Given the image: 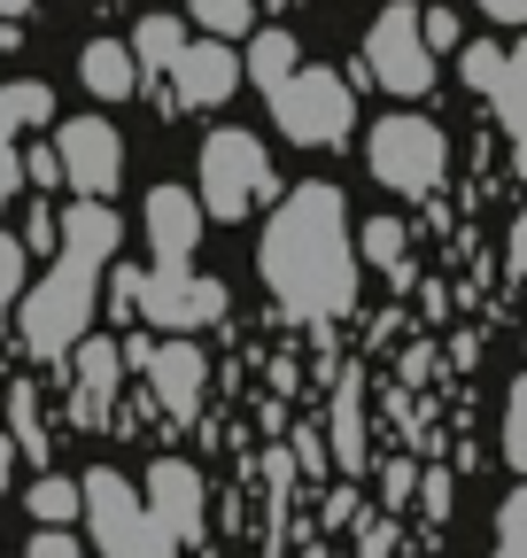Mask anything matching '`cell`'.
<instances>
[{
	"label": "cell",
	"mask_w": 527,
	"mask_h": 558,
	"mask_svg": "<svg viewBox=\"0 0 527 558\" xmlns=\"http://www.w3.org/2000/svg\"><path fill=\"white\" fill-rule=\"evenodd\" d=\"M78 78H86L101 101H124V94H140V62H132L124 39H86V47H78Z\"/></svg>",
	"instance_id": "15"
},
{
	"label": "cell",
	"mask_w": 527,
	"mask_h": 558,
	"mask_svg": "<svg viewBox=\"0 0 527 558\" xmlns=\"http://www.w3.org/2000/svg\"><path fill=\"white\" fill-rule=\"evenodd\" d=\"M9 427H16V442H24V458L39 465V458H47V435H39V396H32V380L9 388Z\"/></svg>",
	"instance_id": "23"
},
{
	"label": "cell",
	"mask_w": 527,
	"mask_h": 558,
	"mask_svg": "<svg viewBox=\"0 0 527 558\" xmlns=\"http://www.w3.org/2000/svg\"><path fill=\"white\" fill-rule=\"evenodd\" d=\"M117 380H124V341H101V333H86V341L71 349V418H78L86 435H94V427H109Z\"/></svg>",
	"instance_id": "12"
},
{
	"label": "cell",
	"mask_w": 527,
	"mask_h": 558,
	"mask_svg": "<svg viewBox=\"0 0 527 558\" xmlns=\"http://www.w3.org/2000/svg\"><path fill=\"white\" fill-rule=\"evenodd\" d=\"M101 279H109V256H86V248H54V271L16 303V326H24V349L32 357H71L86 341L94 311H101Z\"/></svg>",
	"instance_id": "3"
},
{
	"label": "cell",
	"mask_w": 527,
	"mask_h": 558,
	"mask_svg": "<svg viewBox=\"0 0 527 558\" xmlns=\"http://www.w3.org/2000/svg\"><path fill=\"white\" fill-rule=\"evenodd\" d=\"M334 458L357 473L365 465V435H357V380H342V403H334Z\"/></svg>",
	"instance_id": "25"
},
{
	"label": "cell",
	"mask_w": 527,
	"mask_h": 558,
	"mask_svg": "<svg viewBox=\"0 0 527 558\" xmlns=\"http://www.w3.org/2000/svg\"><path fill=\"white\" fill-rule=\"evenodd\" d=\"M419 32H427V47H457V24H450V9H427V16H419Z\"/></svg>",
	"instance_id": "33"
},
{
	"label": "cell",
	"mask_w": 527,
	"mask_h": 558,
	"mask_svg": "<svg viewBox=\"0 0 527 558\" xmlns=\"http://www.w3.org/2000/svg\"><path fill=\"white\" fill-rule=\"evenodd\" d=\"M24 179H32V186H62V156H54V148H32V156H24Z\"/></svg>",
	"instance_id": "32"
},
{
	"label": "cell",
	"mask_w": 527,
	"mask_h": 558,
	"mask_svg": "<svg viewBox=\"0 0 527 558\" xmlns=\"http://www.w3.org/2000/svg\"><path fill=\"white\" fill-rule=\"evenodd\" d=\"M24 505H32V520H39V527H78L86 488H78V481H62V473H39V481L24 488Z\"/></svg>",
	"instance_id": "19"
},
{
	"label": "cell",
	"mask_w": 527,
	"mask_h": 558,
	"mask_svg": "<svg viewBox=\"0 0 527 558\" xmlns=\"http://www.w3.org/2000/svg\"><path fill=\"white\" fill-rule=\"evenodd\" d=\"M86 535H94V550L101 558H171L179 543L163 535V520H156V505H148V488H132L117 465H94L86 481Z\"/></svg>",
	"instance_id": "4"
},
{
	"label": "cell",
	"mask_w": 527,
	"mask_h": 558,
	"mask_svg": "<svg viewBox=\"0 0 527 558\" xmlns=\"http://www.w3.org/2000/svg\"><path fill=\"white\" fill-rule=\"evenodd\" d=\"M24 248H62V218H54V209H32V218H24Z\"/></svg>",
	"instance_id": "31"
},
{
	"label": "cell",
	"mask_w": 527,
	"mask_h": 558,
	"mask_svg": "<svg viewBox=\"0 0 527 558\" xmlns=\"http://www.w3.org/2000/svg\"><path fill=\"white\" fill-rule=\"evenodd\" d=\"M457 70H466L474 94H489V86L504 78V47H466V62H457Z\"/></svg>",
	"instance_id": "29"
},
{
	"label": "cell",
	"mask_w": 527,
	"mask_h": 558,
	"mask_svg": "<svg viewBox=\"0 0 527 558\" xmlns=\"http://www.w3.org/2000/svg\"><path fill=\"white\" fill-rule=\"evenodd\" d=\"M140 226H148L156 264H194V241H203V194H194V186H148Z\"/></svg>",
	"instance_id": "13"
},
{
	"label": "cell",
	"mask_w": 527,
	"mask_h": 558,
	"mask_svg": "<svg viewBox=\"0 0 527 558\" xmlns=\"http://www.w3.org/2000/svg\"><path fill=\"white\" fill-rule=\"evenodd\" d=\"M365 163H372V179H380L388 194H412V202L434 194V179H442V163H450L442 124H427V117H412V109L380 117L372 140H365Z\"/></svg>",
	"instance_id": "7"
},
{
	"label": "cell",
	"mask_w": 527,
	"mask_h": 558,
	"mask_svg": "<svg viewBox=\"0 0 527 558\" xmlns=\"http://www.w3.org/2000/svg\"><path fill=\"white\" fill-rule=\"evenodd\" d=\"M203 186V218H218V226H233V218H248V209L272 194L280 179H272V156H264V140L256 132H241V124H218L210 140H203V171H194Z\"/></svg>",
	"instance_id": "5"
},
{
	"label": "cell",
	"mask_w": 527,
	"mask_h": 558,
	"mask_svg": "<svg viewBox=\"0 0 527 558\" xmlns=\"http://www.w3.org/2000/svg\"><path fill=\"white\" fill-rule=\"evenodd\" d=\"M272 124L295 148H342L357 124V86L334 70H295L287 86H272Z\"/></svg>",
	"instance_id": "6"
},
{
	"label": "cell",
	"mask_w": 527,
	"mask_h": 558,
	"mask_svg": "<svg viewBox=\"0 0 527 558\" xmlns=\"http://www.w3.org/2000/svg\"><path fill=\"white\" fill-rule=\"evenodd\" d=\"M241 70H248L264 94H272V86H287L295 70H303V47H295L287 32H256V39H248V54H241Z\"/></svg>",
	"instance_id": "18"
},
{
	"label": "cell",
	"mask_w": 527,
	"mask_h": 558,
	"mask_svg": "<svg viewBox=\"0 0 527 558\" xmlns=\"http://www.w3.org/2000/svg\"><path fill=\"white\" fill-rule=\"evenodd\" d=\"M357 256H372L380 271H404V226H395V218H372V226L357 233Z\"/></svg>",
	"instance_id": "26"
},
{
	"label": "cell",
	"mask_w": 527,
	"mask_h": 558,
	"mask_svg": "<svg viewBox=\"0 0 527 558\" xmlns=\"http://www.w3.org/2000/svg\"><path fill=\"white\" fill-rule=\"evenodd\" d=\"M489 101H497V117L512 124V140H519V148H527V39L504 54V78L489 86Z\"/></svg>",
	"instance_id": "20"
},
{
	"label": "cell",
	"mask_w": 527,
	"mask_h": 558,
	"mask_svg": "<svg viewBox=\"0 0 527 558\" xmlns=\"http://www.w3.org/2000/svg\"><path fill=\"white\" fill-rule=\"evenodd\" d=\"M54 156H62V186H78L94 202L117 194L124 179V140L109 117H71V124H54Z\"/></svg>",
	"instance_id": "10"
},
{
	"label": "cell",
	"mask_w": 527,
	"mask_h": 558,
	"mask_svg": "<svg viewBox=\"0 0 527 558\" xmlns=\"http://www.w3.org/2000/svg\"><path fill=\"white\" fill-rule=\"evenodd\" d=\"M512 279H519V288H527V209H519V218H512Z\"/></svg>",
	"instance_id": "35"
},
{
	"label": "cell",
	"mask_w": 527,
	"mask_h": 558,
	"mask_svg": "<svg viewBox=\"0 0 527 558\" xmlns=\"http://www.w3.org/2000/svg\"><path fill=\"white\" fill-rule=\"evenodd\" d=\"M186 16L210 39H241V32H256V0H186Z\"/></svg>",
	"instance_id": "21"
},
{
	"label": "cell",
	"mask_w": 527,
	"mask_h": 558,
	"mask_svg": "<svg viewBox=\"0 0 527 558\" xmlns=\"http://www.w3.org/2000/svg\"><path fill=\"white\" fill-rule=\"evenodd\" d=\"M148 505L163 520V535L186 550V543H203V473H194L186 458H156L148 465Z\"/></svg>",
	"instance_id": "14"
},
{
	"label": "cell",
	"mask_w": 527,
	"mask_h": 558,
	"mask_svg": "<svg viewBox=\"0 0 527 558\" xmlns=\"http://www.w3.org/2000/svg\"><path fill=\"white\" fill-rule=\"evenodd\" d=\"M412 488H419V465H388V505H404Z\"/></svg>",
	"instance_id": "36"
},
{
	"label": "cell",
	"mask_w": 527,
	"mask_h": 558,
	"mask_svg": "<svg viewBox=\"0 0 527 558\" xmlns=\"http://www.w3.org/2000/svg\"><path fill=\"white\" fill-rule=\"evenodd\" d=\"M504 458L512 473H527V373L512 380V403H504Z\"/></svg>",
	"instance_id": "27"
},
{
	"label": "cell",
	"mask_w": 527,
	"mask_h": 558,
	"mask_svg": "<svg viewBox=\"0 0 527 558\" xmlns=\"http://www.w3.org/2000/svg\"><path fill=\"white\" fill-rule=\"evenodd\" d=\"M24 558H94V550H86L71 527H39V535L24 543Z\"/></svg>",
	"instance_id": "30"
},
{
	"label": "cell",
	"mask_w": 527,
	"mask_h": 558,
	"mask_svg": "<svg viewBox=\"0 0 527 558\" xmlns=\"http://www.w3.org/2000/svg\"><path fill=\"white\" fill-rule=\"evenodd\" d=\"M489 558H527V488H512V497L497 505V543Z\"/></svg>",
	"instance_id": "24"
},
{
	"label": "cell",
	"mask_w": 527,
	"mask_h": 558,
	"mask_svg": "<svg viewBox=\"0 0 527 558\" xmlns=\"http://www.w3.org/2000/svg\"><path fill=\"white\" fill-rule=\"evenodd\" d=\"M241 78L248 70H241V54L225 39H186V54L171 62V101L179 109H218V101H233Z\"/></svg>",
	"instance_id": "11"
},
{
	"label": "cell",
	"mask_w": 527,
	"mask_h": 558,
	"mask_svg": "<svg viewBox=\"0 0 527 558\" xmlns=\"http://www.w3.org/2000/svg\"><path fill=\"white\" fill-rule=\"evenodd\" d=\"M24 264H32V248H24L16 233H0V311L24 295Z\"/></svg>",
	"instance_id": "28"
},
{
	"label": "cell",
	"mask_w": 527,
	"mask_h": 558,
	"mask_svg": "<svg viewBox=\"0 0 527 558\" xmlns=\"http://www.w3.org/2000/svg\"><path fill=\"white\" fill-rule=\"evenodd\" d=\"M0 117H9V132H16V124H54V94H47L39 78L0 86Z\"/></svg>",
	"instance_id": "22"
},
{
	"label": "cell",
	"mask_w": 527,
	"mask_h": 558,
	"mask_svg": "<svg viewBox=\"0 0 527 558\" xmlns=\"http://www.w3.org/2000/svg\"><path fill=\"white\" fill-rule=\"evenodd\" d=\"M256 271L272 303L287 318H342L357 311V233H350V202L342 186H287V202L272 209V226H264V248H256Z\"/></svg>",
	"instance_id": "1"
},
{
	"label": "cell",
	"mask_w": 527,
	"mask_h": 558,
	"mask_svg": "<svg viewBox=\"0 0 527 558\" xmlns=\"http://www.w3.org/2000/svg\"><path fill=\"white\" fill-rule=\"evenodd\" d=\"M109 318H140V326H163V333H203L225 318V279L194 271V264H156V271H132V264H109Z\"/></svg>",
	"instance_id": "2"
},
{
	"label": "cell",
	"mask_w": 527,
	"mask_h": 558,
	"mask_svg": "<svg viewBox=\"0 0 527 558\" xmlns=\"http://www.w3.org/2000/svg\"><path fill=\"white\" fill-rule=\"evenodd\" d=\"M419 505L427 512H450V473H419Z\"/></svg>",
	"instance_id": "34"
},
{
	"label": "cell",
	"mask_w": 527,
	"mask_h": 558,
	"mask_svg": "<svg viewBox=\"0 0 527 558\" xmlns=\"http://www.w3.org/2000/svg\"><path fill=\"white\" fill-rule=\"evenodd\" d=\"M124 365H132V373H148V388L163 396L171 418H194V411H203V380H210V365H203V349H194V333H171L163 349H156L148 333H132V341H124Z\"/></svg>",
	"instance_id": "9"
},
{
	"label": "cell",
	"mask_w": 527,
	"mask_h": 558,
	"mask_svg": "<svg viewBox=\"0 0 527 558\" xmlns=\"http://www.w3.org/2000/svg\"><path fill=\"white\" fill-rule=\"evenodd\" d=\"M179 54H186V24L179 16H140V32H132V62H140V78H171Z\"/></svg>",
	"instance_id": "17"
},
{
	"label": "cell",
	"mask_w": 527,
	"mask_h": 558,
	"mask_svg": "<svg viewBox=\"0 0 527 558\" xmlns=\"http://www.w3.org/2000/svg\"><path fill=\"white\" fill-rule=\"evenodd\" d=\"M0 209H9V186H0Z\"/></svg>",
	"instance_id": "39"
},
{
	"label": "cell",
	"mask_w": 527,
	"mask_h": 558,
	"mask_svg": "<svg viewBox=\"0 0 527 558\" xmlns=\"http://www.w3.org/2000/svg\"><path fill=\"white\" fill-rule=\"evenodd\" d=\"M365 70L388 86V94H427L434 86V47H427V32H419V9L412 0H388V9L372 16V32H365Z\"/></svg>",
	"instance_id": "8"
},
{
	"label": "cell",
	"mask_w": 527,
	"mask_h": 558,
	"mask_svg": "<svg viewBox=\"0 0 527 558\" xmlns=\"http://www.w3.org/2000/svg\"><path fill=\"white\" fill-rule=\"evenodd\" d=\"M481 16H497V24H527V0H481Z\"/></svg>",
	"instance_id": "37"
},
{
	"label": "cell",
	"mask_w": 527,
	"mask_h": 558,
	"mask_svg": "<svg viewBox=\"0 0 527 558\" xmlns=\"http://www.w3.org/2000/svg\"><path fill=\"white\" fill-rule=\"evenodd\" d=\"M117 241H124V226H117V209H109V202L78 194L71 209H62V248H86V256H117Z\"/></svg>",
	"instance_id": "16"
},
{
	"label": "cell",
	"mask_w": 527,
	"mask_h": 558,
	"mask_svg": "<svg viewBox=\"0 0 527 558\" xmlns=\"http://www.w3.org/2000/svg\"><path fill=\"white\" fill-rule=\"evenodd\" d=\"M264 9H287V0H264Z\"/></svg>",
	"instance_id": "38"
}]
</instances>
